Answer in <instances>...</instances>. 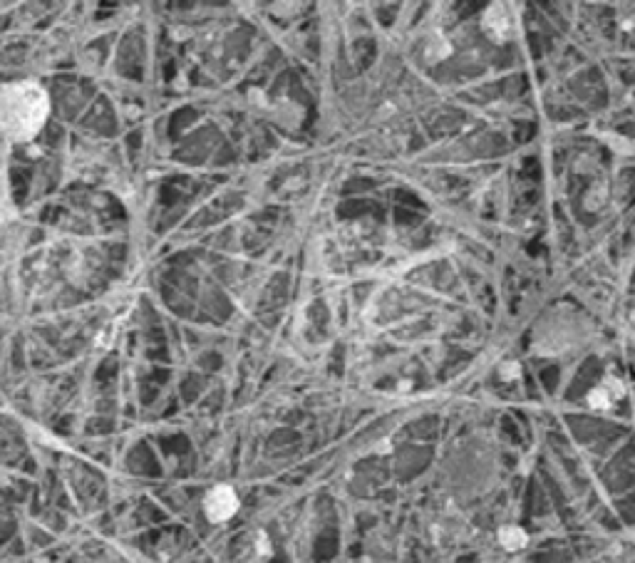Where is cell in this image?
Masks as SVG:
<instances>
[{
  "label": "cell",
  "instance_id": "cell-1",
  "mask_svg": "<svg viewBox=\"0 0 635 563\" xmlns=\"http://www.w3.org/2000/svg\"><path fill=\"white\" fill-rule=\"evenodd\" d=\"M50 115L48 92L35 82L0 87V132L11 142H30Z\"/></svg>",
  "mask_w": 635,
  "mask_h": 563
},
{
  "label": "cell",
  "instance_id": "cell-2",
  "mask_svg": "<svg viewBox=\"0 0 635 563\" xmlns=\"http://www.w3.org/2000/svg\"><path fill=\"white\" fill-rule=\"evenodd\" d=\"M482 27L494 42H506L514 35V27H516L514 13L504 3H492L482 15Z\"/></svg>",
  "mask_w": 635,
  "mask_h": 563
},
{
  "label": "cell",
  "instance_id": "cell-3",
  "mask_svg": "<svg viewBox=\"0 0 635 563\" xmlns=\"http://www.w3.org/2000/svg\"><path fill=\"white\" fill-rule=\"evenodd\" d=\"M204 511H206V519L214 524L221 522H229L233 514L238 511V496L231 486H214V489L206 494L204 499Z\"/></svg>",
  "mask_w": 635,
  "mask_h": 563
},
{
  "label": "cell",
  "instance_id": "cell-4",
  "mask_svg": "<svg viewBox=\"0 0 635 563\" xmlns=\"http://www.w3.org/2000/svg\"><path fill=\"white\" fill-rule=\"evenodd\" d=\"M623 395H625V384L618 377H610L608 375L598 387H594L588 392V405L594 407V410H610Z\"/></svg>",
  "mask_w": 635,
  "mask_h": 563
},
{
  "label": "cell",
  "instance_id": "cell-5",
  "mask_svg": "<svg viewBox=\"0 0 635 563\" xmlns=\"http://www.w3.org/2000/svg\"><path fill=\"white\" fill-rule=\"evenodd\" d=\"M526 541H529V536H526V531L521 526H504L501 531H499V543L506 548V551H521V548L526 546Z\"/></svg>",
  "mask_w": 635,
  "mask_h": 563
},
{
  "label": "cell",
  "instance_id": "cell-6",
  "mask_svg": "<svg viewBox=\"0 0 635 563\" xmlns=\"http://www.w3.org/2000/svg\"><path fill=\"white\" fill-rule=\"evenodd\" d=\"M519 375H521L519 363H506L504 368H501V377H504L506 382H511V380H519Z\"/></svg>",
  "mask_w": 635,
  "mask_h": 563
}]
</instances>
